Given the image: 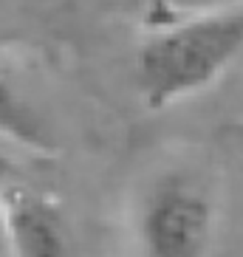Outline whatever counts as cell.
<instances>
[{"label":"cell","mask_w":243,"mask_h":257,"mask_svg":"<svg viewBox=\"0 0 243 257\" xmlns=\"http://www.w3.org/2000/svg\"><path fill=\"white\" fill-rule=\"evenodd\" d=\"M243 51V15L201 17L153 31L136 54V85L150 110L206 91Z\"/></svg>","instance_id":"obj_1"},{"label":"cell","mask_w":243,"mask_h":257,"mask_svg":"<svg viewBox=\"0 0 243 257\" xmlns=\"http://www.w3.org/2000/svg\"><path fill=\"white\" fill-rule=\"evenodd\" d=\"M34 3H43V0H34Z\"/></svg>","instance_id":"obj_7"},{"label":"cell","mask_w":243,"mask_h":257,"mask_svg":"<svg viewBox=\"0 0 243 257\" xmlns=\"http://www.w3.org/2000/svg\"><path fill=\"white\" fill-rule=\"evenodd\" d=\"M0 136L37 153L54 150V142L48 136V130L43 127V121L17 96V91L3 79V74H0Z\"/></svg>","instance_id":"obj_5"},{"label":"cell","mask_w":243,"mask_h":257,"mask_svg":"<svg viewBox=\"0 0 243 257\" xmlns=\"http://www.w3.org/2000/svg\"><path fill=\"white\" fill-rule=\"evenodd\" d=\"M0 215L12 257H76L68 220L48 195L26 184L3 181Z\"/></svg>","instance_id":"obj_3"},{"label":"cell","mask_w":243,"mask_h":257,"mask_svg":"<svg viewBox=\"0 0 243 257\" xmlns=\"http://www.w3.org/2000/svg\"><path fill=\"white\" fill-rule=\"evenodd\" d=\"M139 240L147 257H209L215 204L206 187L187 173L153 181L139 215Z\"/></svg>","instance_id":"obj_2"},{"label":"cell","mask_w":243,"mask_h":257,"mask_svg":"<svg viewBox=\"0 0 243 257\" xmlns=\"http://www.w3.org/2000/svg\"><path fill=\"white\" fill-rule=\"evenodd\" d=\"M240 3L243 0H122L125 12L153 31H164L187 20L229 15Z\"/></svg>","instance_id":"obj_4"},{"label":"cell","mask_w":243,"mask_h":257,"mask_svg":"<svg viewBox=\"0 0 243 257\" xmlns=\"http://www.w3.org/2000/svg\"><path fill=\"white\" fill-rule=\"evenodd\" d=\"M0 257H12L9 254V237H6V226H3V215H0Z\"/></svg>","instance_id":"obj_6"}]
</instances>
